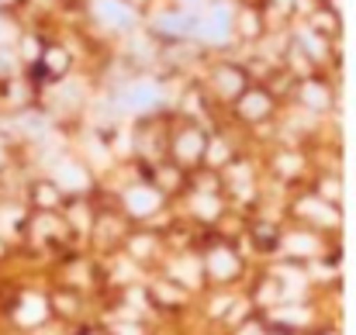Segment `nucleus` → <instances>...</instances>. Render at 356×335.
Listing matches in <instances>:
<instances>
[{
	"instance_id": "obj_2",
	"label": "nucleus",
	"mask_w": 356,
	"mask_h": 335,
	"mask_svg": "<svg viewBox=\"0 0 356 335\" xmlns=\"http://www.w3.org/2000/svg\"><path fill=\"white\" fill-rule=\"evenodd\" d=\"M97 14H101L108 24H115V28H124V24L131 21L128 7H121V3H115V0H101V3H97Z\"/></svg>"
},
{
	"instance_id": "obj_6",
	"label": "nucleus",
	"mask_w": 356,
	"mask_h": 335,
	"mask_svg": "<svg viewBox=\"0 0 356 335\" xmlns=\"http://www.w3.org/2000/svg\"><path fill=\"white\" fill-rule=\"evenodd\" d=\"M63 180L70 187H83V173H76V170H63Z\"/></svg>"
},
{
	"instance_id": "obj_8",
	"label": "nucleus",
	"mask_w": 356,
	"mask_h": 335,
	"mask_svg": "<svg viewBox=\"0 0 356 335\" xmlns=\"http://www.w3.org/2000/svg\"><path fill=\"white\" fill-rule=\"evenodd\" d=\"M245 111H249V114H259V111H263V97H249Z\"/></svg>"
},
{
	"instance_id": "obj_1",
	"label": "nucleus",
	"mask_w": 356,
	"mask_h": 335,
	"mask_svg": "<svg viewBox=\"0 0 356 335\" xmlns=\"http://www.w3.org/2000/svg\"><path fill=\"white\" fill-rule=\"evenodd\" d=\"M156 87H149V83H135V87H128L124 90V104L131 108V111H142V108H152L156 104Z\"/></svg>"
},
{
	"instance_id": "obj_3",
	"label": "nucleus",
	"mask_w": 356,
	"mask_h": 335,
	"mask_svg": "<svg viewBox=\"0 0 356 335\" xmlns=\"http://www.w3.org/2000/svg\"><path fill=\"white\" fill-rule=\"evenodd\" d=\"M128 208H131L135 215H149V211L156 208V194H149V190H131V194H128Z\"/></svg>"
},
{
	"instance_id": "obj_9",
	"label": "nucleus",
	"mask_w": 356,
	"mask_h": 335,
	"mask_svg": "<svg viewBox=\"0 0 356 335\" xmlns=\"http://www.w3.org/2000/svg\"><path fill=\"white\" fill-rule=\"evenodd\" d=\"M308 101H312V104H322V90H315V87H308Z\"/></svg>"
},
{
	"instance_id": "obj_7",
	"label": "nucleus",
	"mask_w": 356,
	"mask_h": 335,
	"mask_svg": "<svg viewBox=\"0 0 356 335\" xmlns=\"http://www.w3.org/2000/svg\"><path fill=\"white\" fill-rule=\"evenodd\" d=\"M180 152H184V156H194V152H197V138H194V135L184 138V142H180Z\"/></svg>"
},
{
	"instance_id": "obj_4",
	"label": "nucleus",
	"mask_w": 356,
	"mask_h": 335,
	"mask_svg": "<svg viewBox=\"0 0 356 335\" xmlns=\"http://www.w3.org/2000/svg\"><path fill=\"white\" fill-rule=\"evenodd\" d=\"M204 31H208V38H225V31H229V21H225V14H215V17L204 24Z\"/></svg>"
},
{
	"instance_id": "obj_5",
	"label": "nucleus",
	"mask_w": 356,
	"mask_h": 335,
	"mask_svg": "<svg viewBox=\"0 0 356 335\" xmlns=\"http://www.w3.org/2000/svg\"><path fill=\"white\" fill-rule=\"evenodd\" d=\"M211 266H215V273H232V259H229L225 252H222V256H215V263H211Z\"/></svg>"
}]
</instances>
